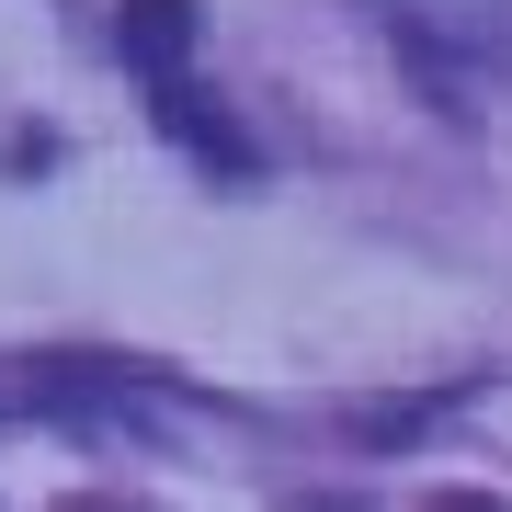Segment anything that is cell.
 I'll return each mask as SVG.
<instances>
[{
	"label": "cell",
	"mask_w": 512,
	"mask_h": 512,
	"mask_svg": "<svg viewBox=\"0 0 512 512\" xmlns=\"http://www.w3.org/2000/svg\"><path fill=\"white\" fill-rule=\"evenodd\" d=\"M421 512H512V501H490V490H433Z\"/></svg>",
	"instance_id": "5b68a950"
},
{
	"label": "cell",
	"mask_w": 512,
	"mask_h": 512,
	"mask_svg": "<svg viewBox=\"0 0 512 512\" xmlns=\"http://www.w3.org/2000/svg\"><path fill=\"white\" fill-rule=\"evenodd\" d=\"M387 35H399L444 92L512 80V0H387Z\"/></svg>",
	"instance_id": "6da1fadb"
},
{
	"label": "cell",
	"mask_w": 512,
	"mask_h": 512,
	"mask_svg": "<svg viewBox=\"0 0 512 512\" xmlns=\"http://www.w3.org/2000/svg\"><path fill=\"white\" fill-rule=\"evenodd\" d=\"M342 421H353V433H365V444H410L421 421H433V399H353Z\"/></svg>",
	"instance_id": "277c9868"
},
{
	"label": "cell",
	"mask_w": 512,
	"mask_h": 512,
	"mask_svg": "<svg viewBox=\"0 0 512 512\" xmlns=\"http://www.w3.org/2000/svg\"><path fill=\"white\" fill-rule=\"evenodd\" d=\"M114 57H126L148 92H183V69H194V0H114Z\"/></svg>",
	"instance_id": "7a4b0ae2"
},
{
	"label": "cell",
	"mask_w": 512,
	"mask_h": 512,
	"mask_svg": "<svg viewBox=\"0 0 512 512\" xmlns=\"http://www.w3.org/2000/svg\"><path fill=\"white\" fill-rule=\"evenodd\" d=\"M160 126H171V137H183V148H194V160H205V171H251V137H239V126H228V114H217V103H205V92H194V80H183V92H160Z\"/></svg>",
	"instance_id": "3957f363"
},
{
	"label": "cell",
	"mask_w": 512,
	"mask_h": 512,
	"mask_svg": "<svg viewBox=\"0 0 512 512\" xmlns=\"http://www.w3.org/2000/svg\"><path fill=\"white\" fill-rule=\"evenodd\" d=\"M57 512H148V501H57Z\"/></svg>",
	"instance_id": "8992f818"
},
{
	"label": "cell",
	"mask_w": 512,
	"mask_h": 512,
	"mask_svg": "<svg viewBox=\"0 0 512 512\" xmlns=\"http://www.w3.org/2000/svg\"><path fill=\"white\" fill-rule=\"evenodd\" d=\"M296 512H365V501H296Z\"/></svg>",
	"instance_id": "52a82bcc"
}]
</instances>
